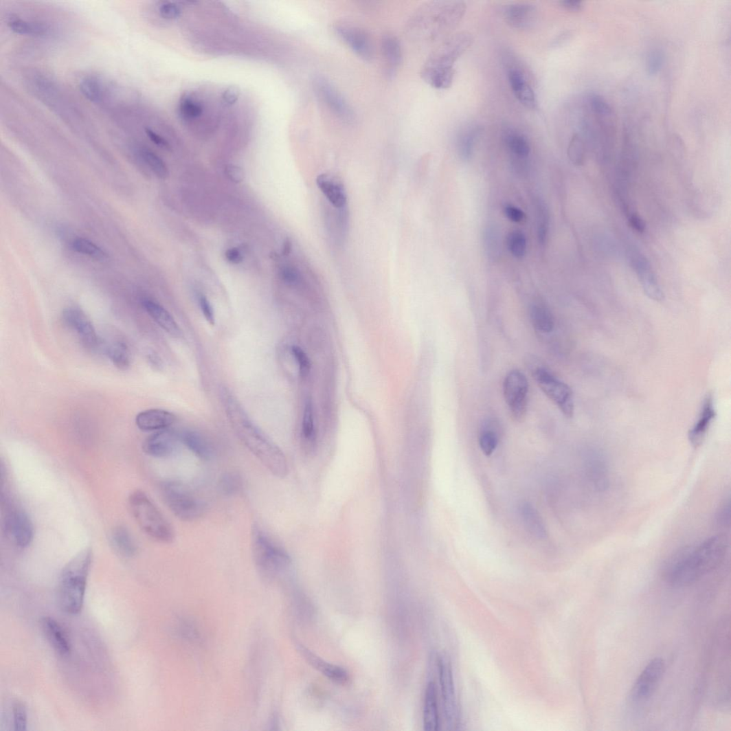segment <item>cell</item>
Listing matches in <instances>:
<instances>
[{"label": "cell", "instance_id": "6da1fadb", "mask_svg": "<svg viewBox=\"0 0 731 731\" xmlns=\"http://www.w3.org/2000/svg\"><path fill=\"white\" fill-rule=\"evenodd\" d=\"M223 399L229 423L239 440L274 477L285 478L289 464L284 452L251 421L229 392L224 391Z\"/></svg>", "mask_w": 731, "mask_h": 731}, {"label": "cell", "instance_id": "7a4b0ae2", "mask_svg": "<svg viewBox=\"0 0 731 731\" xmlns=\"http://www.w3.org/2000/svg\"><path fill=\"white\" fill-rule=\"evenodd\" d=\"M723 536L712 537L674 557L667 565L666 581L671 586L683 588L696 583L715 571L723 561L727 552Z\"/></svg>", "mask_w": 731, "mask_h": 731}, {"label": "cell", "instance_id": "3957f363", "mask_svg": "<svg viewBox=\"0 0 731 731\" xmlns=\"http://www.w3.org/2000/svg\"><path fill=\"white\" fill-rule=\"evenodd\" d=\"M472 43L471 34L466 32L450 36L430 54L421 71L423 79L436 89L450 87L455 74L453 65Z\"/></svg>", "mask_w": 731, "mask_h": 731}, {"label": "cell", "instance_id": "277c9868", "mask_svg": "<svg viewBox=\"0 0 731 731\" xmlns=\"http://www.w3.org/2000/svg\"><path fill=\"white\" fill-rule=\"evenodd\" d=\"M91 561L93 552L85 548L67 563L60 574L59 604L68 614L76 615L82 609Z\"/></svg>", "mask_w": 731, "mask_h": 731}, {"label": "cell", "instance_id": "5b68a950", "mask_svg": "<svg viewBox=\"0 0 731 731\" xmlns=\"http://www.w3.org/2000/svg\"><path fill=\"white\" fill-rule=\"evenodd\" d=\"M251 552L256 567L266 581L277 579L290 567L289 555L257 524L251 528Z\"/></svg>", "mask_w": 731, "mask_h": 731}, {"label": "cell", "instance_id": "8992f818", "mask_svg": "<svg viewBox=\"0 0 731 731\" xmlns=\"http://www.w3.org/2000/svg\"><path fill=\"white\" fill-rule=\"evenodd\" d=\"M129 506L134 519L144 534L159 543L173 542V527L144 492H133L129 498Z\"/></svg>", "mask_w": 731, "mask_h": 731}, {"label": "cell", "instance_id": "52a82bcc", "mask_svg": "<svg viewBox=\"0 0 731 731\" xmlns=\"http://www.w3.org/2000/svg\"><path fill=\"white\" fill-rule=\"evenodd\" d=\"M160 493L171 513L183 521H196L207 513L205 501L185 484L175 481L164 482L160 485Z\"/></svg>", "mask_w": 731, "mask_h": 731}, {"label": "cell", "instance_id": "ba28073f", "mask_svg": "<svg viewBox=\"0 0 731 731\" xmlns=\"http://www.w3.org/2000/svg\"><path fill=\"white\" fill-rule=\"evenodd\" d=\"M532 372L543 392L554 402L566 417L572 418L574 403L571 388L543 366H535Z\"/></svg>", "mask_w": 731, "mask_h": 731}, {"label": "cell", "instance_id": "9c48e42d", "mask_svg": "<svg viewBox=\"0 0 731 731\" xmlns=\"http://www.w3.org/2000/svg\"><path fill=\"white\" fill-rule=\"evenodd\" d=\"M438 668L447 726L449 730H456L460 725V712L456 697L451 661L447 654L442 653L438 657Z\"/></svg>", "mask_w": 731, "mask_h": 731}, {"label": "cell", "instance_id": "30bf717a", "mask_svg": "<svg viewBox=\"0 0 731 731\" xmlns=\"http://www.w3.org/2000/svg\"><path fill=\"white\" fill-rule=\"evenodd\" d=\"M528 383L519 370L510 371L504 381V395L510 416L521 423L526 416L528 405Z\"/></svg>", "mask_w": 731, "mask_h": 731}, {"label": "cell", "instance_id": "8fae6325", "mask_svg": "<svg viewBox=\"0 0 731 731\" xmlns=\"http://www.w3.org/2000/svg\"><path fill=\"white\" fill-rule=\"evenodd\" d=\"M3 527L8 539L17 548H25L32 543L34 539L33 524L23 508L14 504L8 506Z\"/></svg>", "mask_w": 731, "mask_h": 731}, {"label": "cell", "instance_id": "7c38bea8", "mask_svg": "<svg viewBox=\"0 0 731 731\" xmlns=\"http://www.w3.org/2000/svg\"><path fill=\"white\" fill-rule=\"evenodd\" d=\"M313 87L317 98L336 117L348 124L354 122L352 106L330 81L317 76L313 80Z\"/></svg>", "mask_w": 731, "mask_h": 731}, {"label": "cell", "instance_id": "4fadbf2b", "mask_svg": "<svg viewBox=\"0 0 731 731\" xmlns=\"http://www.w3.org/2000/svg\"><path fill=\"white\" fill-rule=\"evenodd\" d=\"M665 668V662L661 657H655L646 665L631 690L630 699L633 703H645L652 697L663 678Z\"/></svg>", "mask_w": 731, "mask_h": 731}, {"label": "cell", "instance_id": "5bb4252c", "mask_svg": "<svg viewBox=\"0 0 731 731\" xmlns=\"http://www.w3.org/2000/svg\"><path fill=\"white\" fill-rule=\"evenodd\" d=\"M64 324L74 331L82 344L90 351H97L102 344L95 328L83 311L78 307H68L63 311Z\"/></svg>", "mask_w": 731, "mask_h": 731}, {"label": "cell", "instance_id": "9a60e30c", "mask_svg": "<svg viewBox=\"0 0 731 731\" xmlns=\"http://www.w3.org/2000/svg\"><path fill=\"white\" fill-rule=\"evenodd\" d=\"M337 35L364 61L374 58L375 49L370 34L363 28L350 23H338L335 27Z\"/></svg>", "mask_w": 731, "mask_h": 731}, {"label": "cell", "instance_id": "2e32d148", "mask_svg": "<svg viewBox=\"0 0 731 731\" xmlns=\"http://www.w3.org/2000/svg\"><path fill=\"white\" fill-rule=\"evenodd\" d=\"M179 441L177 433L168 428L157 431L146 438L142 449L155 458H167L174 453Z\"/></svg>", "mask_w": 731, "mask_h": 731}, {"label": "cell", "instance_id": "e0dca14e", "mask_svg": "<svg viewBox=\"0 0 731 731\" xmlns=\"http://www.w3.org/2000/svg\"><path fill=\"white\" fill-rule=\"evenodd\" d=\"M631 264L637 273L645 294L653 301L662 302L664 298L663 291L656 280L649 262L644 256L639 253H633L631 257Z\"/></svg>", "mask_w": 731, "mask_h": 731}, {"label": "cell", "instance_id": "ac0fdd59", "mask_svg": "<svg viewBox=\"0 0 731 731\" xmlns=\"http://www.w3.org/2000/svg\"><path fill=\"white\" fill-rule=\"evenodd\" d=\"M317 185L326 199V203L335 209L348 207V198L341 181L328 174H322L317 179Z\"/></svg>", "mask_w": 731, "mask_h": 731}, {"label": "cell", "instance_id": "d6986e66", "mask_svg": "<svg viewBox=\"0 0 731 731\" xmlns=\"http://www.w3.org/2000/svg\"><path fill=\"white\" fill-rule=\"evenodd\" d=\"M717 416L714 398L708 394L705 398L698 421L690 429L688 440L693 447H699Z\"/></svg>", "mask_w": 731, "mask_h": 731}, {"label": "cell", "instance_id": "ffe728a7", "mask_svg": "<svg viewBox=\"0 0 731 731\" xmlns=\"http://www.w3.org/2000/svg\"><path fill=\"white\" fill-rule=\"evenodd\" d=\"M508 82L516 98L525 107L535 109L538 101L535 91L530 85L522 71L517 68H511L508 72Z\"/></svg>", "mask_w": 731, "mask_h": 731}, {"label": "cell", "instance_id": "44dd1931", "mask_svg": "<svg viewBox=\"0 0 731 731\" xmlns=\"http://www.w3.org/2000/svg\"><path fill=\"white\" fill-rule=\"evenodd\" d=\"M176 416L171 412L158 409L140 412L136 417V425L142 431H154L170 428Z\"/></svg>", "mask_w": 731, "mask_h": 731}, {"label": "cell", "instance_id": "7402d4cb", "mask_svg": "<svg viewBox=\"0 0 731 731\" xmlns=\"http://www.w3.org/2000/svg\"><path fill=\"white\" fill-rule=\"evenodd\" d=\"M506 23L516 29H528L537 20L536 8L527 3H515L506 6L503 12Z\"/></svg>", "mask_w": 731, "mask_h": 731}, {"label": "cell", "instance_id": "603a6c76", "mask_svg": "<svg viewBox=\"0 0 731 731\" xmlns=\"http://www.w3.org/2000/svg\"><path fill=\"white\" fill-rule=\"evenodd\" d=\"M325 212V222L328 233L335 243L341 244L349 228L348 207L335 209L328 205Z\"/></svg>", "mask_w": 731, "mask_h": 731}, {"label": "cell", "instance_id": "cb8c5ba5", "mask_svg": "<svg viewBox=\"0 0 731 731\" xmlns=\"http://www.w3.org/2000/svg\"><path fill=\"white\" fill-rule=\"evenodd\" d=\"M297 648L306 662L313 668L321 672L328 679L344 684L348 682L350 677L348 673L338 666L328 664L321 659L320 657L310 651L302 644H297Z\"/></svg>", "mask_w": 731, "mask_h": 731}, {"label": "cell", "instance_id": "d4e9b609", "mask_svg": "<svg viewBox=\"0 0 731 731\" xmlns=\"http://www.w3.org/2000/svg\"><path fill=\"white\" fill-rule=\"evenodd\" d=\"M142 304L146 312L164 331L176 338L182 337L180 327L166 308L150 300H144Z\"/></svg>", "mask_w": 731, "mask_h": 731}, {"label": "cell", "instance_id": "484cf974", "mask_svg": "<svg viewBox=\"0 0 731 731\" xmlns=\"http://www.w3.org/2000/svg\"><path fill=\"white\" fill-rule=\"evenodd\" d=\"M180 441L199 460L208 462L214 458V447L208 438L202 434L194 431H186L181 434Z\"/></svg>", "mask_w": 731, "mask_h": 731}, {"label": "cell", "instance_id": "4316f807", "mask_svg": "<svg viewBox=\"0 0 731 731\" xmlns=\"http://www.w3.org/2000/svg\"><path fill=\"white\" fill-rule=\"evenodd\" d=\"M41 627L54 650L61 655H68L71 652V644L65 632L57 621L50 617H44L41 620Z\"/></svg>", "mask_w": 731, "mask_h": 731}, {"label": "cell", "instance_id": "83f0119b", "mask_svg": "<svg viewBox=\"0 0 731 731\" xmlns=\"http://www.w3.org/2000/svg\"><path fill=\"white\" fill-rule=\"evenodd\" d=\"M109 540L114 551L120 556L128 559L136 556L138 551L137 544L126 527L118 526L114 528Z\"/></svg>", "mask_w": 731, "mask_h": 731}, {"label": "cell", "instance_id": "f1b7e54d", "mask_svg": "<svg viewBox=\"0 0 731 731\" xmlns=\"http://www.w3.org/2000/svg\"><path fill=\"white\" fill-rule=\"evenodd\" d=\"M424 727L427 731H436L440 729L436 688L435 684L432 682L428 684L425 693Z\"/></svg>", "mask_w": 731, "mask_h": 731}, {"label": "cell", "instance_id": "f546056e", "mask_svg": "<svg viewBox=\"0 0 731 731\" xmlns=\"http://www.w3.org/2000/svg\"><path fill=\"white\" fill-rule=\"evenodd\" d=\"M381 48L383 58L389 66V69H396L403 58L398 39L392 33L383 34L381 40Z\"/></svg>", "mask_w": 731, "mask_h": 731}, {"label": "cell", "instance_id": "4dcf8cb0", "mask_svg": "<svg viewBox=\"0 0 731 731\" xmlns=\"http://www.w3.org/2000/svg\"><path fill=\"white\" fill-rule=\"evenodd\" d=\"M519 513L522 521L530 533L538 539L546 538L547 533L544 523L538 510L532 505L528 503L522 504L519 508Z\"/></svg>", "mask_w": 731, "mask_h": 731}, {"label": "cell", "instance_id": "1f68e13d", "mask_svg": "<svg viewBox=\"0 0 731 731\" xmlns=\"http://www.w3.org/2000/svg\"><path fill=\"white\" fill-rule=\"evenodd\" d=\"M105 354L116 368L126 370L131 368L132 355L129 347L121 340L113 341L106 346Z\"/></svg>", "mask_w": 731, "mask_h": 731}, {"label": "cell", "instance_id": "d6a6232c", "mask_svg": "<svg viewBox=\"0 0 731 731\" xmlns=\"http://www.w3.org/2000/svg\"><path fill=\"white\" fill-rule=\"evenodd\" d=\"M530 318L537 330L550 333L554 328V319L550 310L541 304H535L530 309Z\"/></svg>", "mask_w": 731, "mask_h": 731}, {"label": "cell", "instance_id": "836d02e7", "mask_svg": "<svg viewBox=\"0 0 731 731\" xmlns=\"http://www.w3.org/2000/svg\"><path fill=\"white\" fill-rule=\"evenodd\" d=\"M482 132V127L477 124L469 125L460 134L458 138V152L461 158L469 161L473 154L475 142Z\"/></svg>", "mask_w": 731, "mask_h": 731}, {"label": "cell", "instance_id": "e575fe53", "mask_svg": "<svg viewBox=\"0 0 731 731\" xmlns=\"http://www.w3.org/2000/svg\"><path fill=\"white\" fill-rule=\"evenodd\" d=\"M80 89L87 100L95 103L102 102L106 94L104 83L94 76L83 78L80 83Z\"/></svg>", "mask_w": 731, "mask_h": 731}, {"label": "cell", "instance_id": "d590c367", "mask_svg": "<svg viewBox=\"0 0 731 731\" xmlns=\"http://www.w3.org/2000/svg\"><path fill=\"white\" fill-rule=\"evenodd\" d=\"M243 480L236 471H227L222 475L218 482V489L225 497H233L242 491Z\"/></svg>", "mask_w": 731, "mask_h": 731}, {"label": "cell", "instance_id": "8d00e7d4", "mask_svg": "<svg viewBox=\"0 0 731 731\" xmlns=\"http://www.w3.org/2000/svg\"><path fill=\"white\" fill-rule=\"evenodd\" d=\"M8 25L13 32L21 35L42 36L49 31V27L47 24L21 19L12 20Z\"/></svg>", "mask_w": 731, "mask_h": 731}, {"label": "cell", "instance_id": "74e56055", "mask_svg": "<svg viewBox=\"0 0 731 731\" xmlns=\"http://www.w3.org/2000/svg\"><path fill=\"white\" fill-rule=\"evenodd\" d=\"M505 140L509 151L518 158H526L531 153V147L527 139L519 133H510L507 134Z\"/></svg>", "mask_w": 731, "mask_h": 731}, {"label": "cell", "instance_id": "f35d334b", "mask_svg": "<svg viewBox=\"0 0 731 731\" xmlns=\"http://www.w3.org/2000/svg\"><path fill=\"white\" fill-rule=\"evenodd\" d=\"M71 247L76 251L98 261H105L108 258L107 254L102 248L88 240L76 239L72 242Z\"/></svg>", "mask_w": 731, "mask_h": 731}, {"label": "cell", "instance_id": "ab89813d", "mask_svg": "<svg viewBox=\"0 0 731 731\" xmlns=\"http://www.w3.org/2000/svg\"><path fill=\"white\" fill-rule=\"evenodd\" d=\"M499 441V436L495 427L491 424L486 425L480 436V445L484 453L491 456L496 450Z\"/></svg>", "mask_w": 731, "mask_h": 731}, {"label": "cell", "instance_id": "60d3db41", "mask_svg": "<svg viewBox=\"0 0 731 731\" xmlns=\"http://www.w3.org/2000/svg\"><path fill=\"white\" fill-rule=\"evenodd\" d=\"M507 246L515 258L523 259L527 249V240L524 233L519 230L510 232L507 236Z\"/></svg>", "mask_w": 731, "mask_h": 731}, {"label": "cell", "instance_id": "b9f144b4", "mask_svg": "<svg viewBox=\"0 0 731 731\" xmlns=\"http://www.w3.org/2000/svg\"><path fill=\"white\" fill-rule=\"evenodd\" d=\"M139 155L159 178L166 179L168 177L169 171L166 164L159 156L146 149L140 150Z\"/></svg>", "mask_w": 731, "mask_h": 731}, {"label": "cell", "instance_id": "7bdbcfd3", "mask_svg": "<svg viewBox=\"0 0 731 731\" xmlns=\"http://www.w3.org/2000/svg\"><path fill=\"white\" fill-rule=\"evenodd\" d=\"M179 113L183 119L191 120L203 115V107L198 102L186 96L180 100Z\"/></svg>", "mask_w": 731, "mask_h": 731}, {"label": "cell", "instance_id": "ee69618b", "mask_svg": "<svg viewBox=\"0 0 731 731\" xmlns=\"http://www.w3.org/2000/svg\"><path fill=\"white\" fill-rule=\"evenodd\" d=\"M302 436L306 442H312L315 440V429L313 405L311 401H307L305 405L303 421Z\"/></svg>", "mask_w": 731, "mask_h": 731}, {"label": "cell", "instance_id": "f6af8a7d", "mask_svg": "<svg viewBox=\"0 0 731 731\" xmlns=\"http://www.w3.org/2000/svg\"><path fill=\"white\" fill-rule=\"evenodd\" d=\"M568 156L576 166H581L585 158L584 143L578 135H574L570 143Z\"/></svg>", "mask_w": 731, "mask_h": 731}, {"label": "cell", "instance_id": "bcb514c9", "mask_svg": "<svg viewBox=\"0 0 731 731\" xmlns=\"http://www.w3.org/2000/svg\"><path fill=\"white\" fill-rule=\"evenodd\" d=\"M664 54L662 49H652L647 58V71L650 76H653L659 73L664 63Z\"/></svg>", "mask_w": 731, "mask_h": 731}, {"label": "cell", "instance_id": "7dc6e473", "mask_svg": "<svg viewBox=\"0 0 731 731\" xmlns=\"http://www.w3.org/2000/svg\"><path fill=\"white\" fill-rule=\"evenodd\" d=\"M291 352L298 363L300 375L302 377H306L311 368L310 361L307 355L298 346H292Z\"/></svg>", "mask_w": 731, "mask_h": 731}, {"label": "cell", "instance_id": "c3c4849f", "mask_svg": "<svg viewBox=\"0 0 731 731\" xmlns=\"http://www.w3.org/2000/svg\"><path fill=\"white\" fill-rule=\"evenodd\" d=\"M538 210V236L539 243L544 244L548 232V217L543 206L539 205Z\"/></svg>", "mask_w": 731, "mask_h": 731}, {"label": "cell", "instance_id": "681fc988", "mask_svg": "<svg viewBox=\"0 0 731 731\" xmlns=\"http://www.w3.org/2000/svg\"><path fill=\"white\" fill-rule=\"evenodd\" d=\"M282 280L287 284L296 285L302 280L300 271L293 266H285L280 271Z\"/></svg>", "mask_w": 731, "mask_h": 731}, {"label": "cell", "instance_id": "f907efd6", "mask_svg": "<svg viewBox=\"0 0 731 731\" xmlns=\"http://www.w3.org/2000/svg\"><path fill=\"white\" fill-rule=\"evenodd\" d=\"M14 726L16 730H25L27 728V712L23 704H16L13 708Z\"/></svg>", "mask_w": 731, "mask_h": 731}, {"label": "cell", "instance_id": "816d5d0a", "mask_svg": "<svg viewBox=\"0 0 731 731\" xmlns=\"http://www.w3.org/2000/svg\"><path fill=\"white\" fill-rule=\"evenodd\" d=\"M160 15L167 20H175L181 14L180 8L171 2L162 3L159 7Z\"/></svg>", "mask_w": 731, "mask_h": 731}, {"label": "cell", "instance_id": "f5cc1de1", "mask_svg": "<svg viewBox=\"0 0 731 731\" xmlns=\"http://www.w3.org/2000/svg\"><path fill=\"white\" fill-rule=\"evenodd\" d=\"M504 212L506 216L511 222L519 223L525 219V213L516 206L510 205H506L504 208Z\"/></svg>", "mask_w": 731, "mask_h": 731}, {"label": "cell", "instance_id": "db71d44e", "mask_svg": "<svg viewBox=\"0 0 731 731\" xmlns=\"http://www.w3.org/2000/svg\"><path fill=\"white\" fill-rule=\"evenodd\" d=\"M199 304L201 310L206 319V320L211 324H215V316L214 309L211 305L210 301L204 295H201L199 297Z\"/></svg>", "mask_w": 731, "mask_h": 731}, {"label": "cell", "instance_id": "11a10c76", "mask_svg": "<svg viewBox=\"0 0 731 731\" xmlns=\"http://www.w3.org/2000/svg\"><path fill=\"white\" fill-rule=\"evenodd\" d=\"M240 96V90L238 87L231 86L228 87L223 95V99L229 105L234 104L238 101Z\"/></svg>", "mask_w": 731, "mask_h": 731}, {"label": "cell", "instance_id": "9f6ffc18", "mask_svg": "<svg viewBox=\"0 0 731 731\" xmlns=\"http://www.w3.org/2000/svg\"><path fill=\"white\" fill-rule=\"evenodd\" d=\"M145 133L155 144L158 146V147L164 150H170V144L159 135L150 129V128H146Z\"/></svg>", "mask_w": 731, "mask_h": 731}, {"label": "cell", "instance_id": "6f0895ef", "mask_svg": "<svg viewBox=\"0 0 731 731\" xmlns=\"http://www.w3.org/2000/svg\"><path fill=\"white\" fill-rule=\"evenodd\" d=\"M225 172L231 181L236 183L241 182L245 178V173L242 168L235 166H227Z\"/></svg>", "mask_w": 731, "mask_h": 731}, {"label": "cell", "instance_id": "680465c9", "mask_svg": "<svg viewBox=\"0 0 731 731\" xmlns=\"http://www.w3.org/2000/svg\"><path fill=\"white\" fill-rule=\"evenodd\" d=\"M631 227L638 233H643L646 229V225L641 216L633 214L629 217Z\"/></svg>", "mask_w": 731, "mask_h": 731}, {"label": "cell", "instance_id": "91938a15", "mask_svg": "<svg viewBox=\"0 0 731 731\" xmlns=\"http://www.w3.org/2000/svg\"><path fill=\"white\" fill-rule=\"evenodd\" d=\"M225 257L229 262L236 265L241 263L243 260L241 251L236 248L228 249L225 253Z\"/></svg>", "mask_w": 731, "mask_h": 731}, {"label": "cell", "instance_id": "94428289", "mask_svg": "<svg viewBox=\"0 0 731 731\" xmlns=\"http://www.w3.org/2000/svg\"><path fill=\"white\" fill-rule=\"evenodd\" d=\"M729 521L730 504L729 503H728L723 505V506L720 508V510L719 511L717 515V522L721 525L726 526L727 524H729Z\"/></svg>", "mask_w": 731, "mask_h": 731}, {"label": "cell", "instance_id": "6125c7cd", "mask_svg": "<svg viewBox=\"0 0 731 731\" xmlns=\"http://www.w3.org/2000/svg\"><path fill=\"white\" fill-rule=\"evenodd\" d=\"M560 5L567 10L578 12L581 10L583 2L574 1V0H562V1L560 2Z\"/></svg>", "mask_w": 731, "mask_h": 731}, {"label": "cell", "instance_id": "be15d7a7", "mask_svg": "<svg viewBox=\"0 0 731 731\" xmlns=\"http://www.w3.org/2000/svg\"><path fill=\"white\" fill-rule=\"evenodd\" d=\"M292 249V243L289 239L284 241L282 249V254L284 256H288Z\"/></svg>", "mask_w": 731, "mask_h": 731}]
</instances>
